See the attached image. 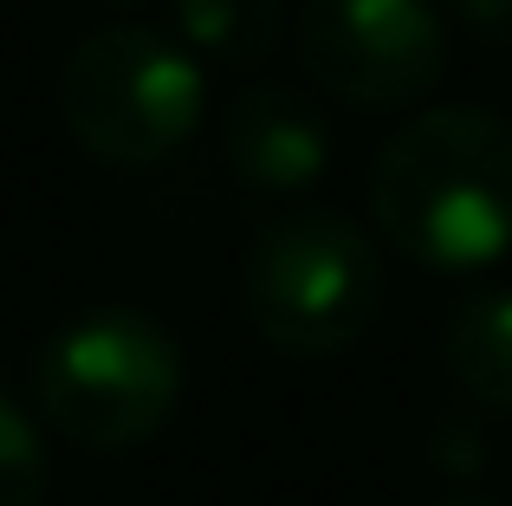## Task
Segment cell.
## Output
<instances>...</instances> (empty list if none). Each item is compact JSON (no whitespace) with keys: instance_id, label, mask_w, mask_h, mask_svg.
<instances>
[{"instance_id":"cell-7","label":"cell","mask_w":512,"mask_h":506,"mask_svg":"<svg viewBox=\"0 0 512 506\" xmlns=\"http://www.w3.org/2000/svg\"><path fill=\"white\" fill-rule=\"evenodd\" d=\"M441 364L467 403L512 416V286H480L441 325Z\"/></svg>"},{"instance_id":"cell-2","label":"cell","mask_w":512,"mask_h":506,"mask_svg":"<svg viewBox=\"0 0 512 506\" xmlns=\"http://www.w3.org/2000/svg\"><path fill=\"white\" fill-rule=\"evenodd\" d=\"M188 390L182 338L137 305H91L52 325L33 357V403L72 448L124 455L169 429Z\"/></svg>"},{"instance_id":"cell-1","label":"cell","mask_w":512,"mask_h":506,"mask_svg":"<svg viewBox=\"0 0 512 506\" xmlns=\"http://www.w3.org/2000/svg\"><path fill=\"white\" fill-rule=\"evenodd\" d=\"M370 221L422 273H487L512 253V117L428 104L370 163Z\"/></svg>"},{"instance_id":"cell-11","label":"cell","mask_w":512,"mask_h":506,"mask_svg":"<svg viewBox=\"0 0 512 506\" xmlns=\"http://www.w3.org/2000/svg\"><path fill=\"white\" fill-rule=\"evenodd\" d=\"M435 461H441V468H454V474H474L480 468L474 422H441V429H435Z\"/></svg>"},{"instance_id":"cell-5","label":"cell","mask_w":512,"mask_h":506,"mask_svg":"<svg viewBox=\"0 0 512 506\" xmlns=\"http://www.w3.org/2000/svg\"><path fill=\"white\" fill-rule=\"evenodd\" d=\"M299 65L350 111H409L448 78V20L435 0H305Z\"/></svg>"},{"instance_id":"cell-3","label":"cell","mask_w":512,"mask_h":506,"mask_svg":"<svg viewBox=\"0 0 512 506\" xmlns=\"http://www.w3.org/2000/svg\"><path fill=\"white\" fill-rule=\"evenodd\" d=\"M240 312L279 357H344L383 312V253L338 208H286L240 253Z\"/></svg>"},{"instance_id":"cell-12","label":"cell","mask_w":512,"mask_h":506,"mask_svg":"<svg viewBox=\"0 0 512 506\" xmlns=\"http://www.w3.org/2000/svg\"><path fill=\"white\" fill-rule=\"evenodd\" d=\"M435 506H500V500L474 494V487H454V494H448V500H435Z\"/></svg>"},{"instance_id":"cell-9","label":"cell","mask_w":512,"mask_h":506,"mask_svg":"<svg viewBox=\"0 0 512 506\" xmlns=\"http://www.w3.org/2000/svg\"><path fill=\"white\" fill-rule=\"evenodd\" d=\"M46 487H52L46 435L0 390V506H46Z\"/></svg>"},{"instance_id":"cell-6","label":"cell","mask_w":512,"mask_h":506,"mask_svg":"<svg viewBox=\"0 0 512 506\" xmlns=\"http://www.w3.org/2000/svg\"><path fill=\"white\" fill-rule=\"evenodd\" d=\"M221 150H227V169L247 189L305 195L331 176L338 137H331L325 111L312 98H299L286 85H247L221 117Z\"/></svg>"},{"instance_id":"cell-8","label":"cell","mask_w":512,"mask_h":506,"mask_svg":"<svg viewBox=\"0 0 512 506\" xmlns=\"http://www.w3.org/2000/svg\"><path fill=\"white\" fill-rule=\"evenodd\" d=\"M175 39L208 65H260L279 46V0H169Z\"/></svg>"},{"instance_id":"cell-10","label":"cell","mask_w":512,"mask_h":506,"mask_svg":"<svg viewBox=\"0 0 512 506\" xmlns=\"http://www.w3.org/2000/svg\"><path fill=\"white\" fill-rule=\"evenodd\" d=\"M461 26H474L480 39H512V0H441Z\"/></svg>"},{"instance_id":"cell-4","label":"cell","mask_w":512,"mask_h":506,"mask_svg":"<svg viewBox=\"0 0 512 506\" xmlns=\"http://www.w3.org/2000/svg\"><path fill=\"white\" fill-rule=\"evenodd\" d=\"M208 78L195 52L163 26L111 20L85 33L59 65V117L91 163L156 169L195 137Z\"/></svg>"}]
</instances>
